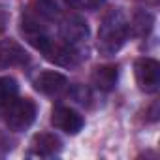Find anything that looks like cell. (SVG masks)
Wrapping results in <instances>:
<instances>
[{"mask_svg": "<svg viewBox=\"0 0 160 160\" xmlns=\"http://www.w3.org/2000/svg\"><path fill=\"white\" fill-rule=\"evenodd\" d=\"M117 79H119V70L113 64L98 66L92 72V83H94V87L100 89V91H104V92H109V91L115 89Z\"/></svg>", "mask_w": 160, "mask_h": 160, "instance_id": "10", "label": "cell"}, {"mask_svg": "<svg viewBox=\"0 0 160 160\" xmlns=\"http://www.w3.org/2000/svg\"><path fill=\"white\" fill-rule=\"evenodd\" d=\"M60 38L62 43L77 51L87 58V40H89V27L81 17H68L60 25Z\"/></svg>", "mask_w": 160, "mask_h": 160, "instance_id": "3", "label": "cell"}, {"mask_svg": "<svg viewBox=\"0 0 160 160\" xmlns=\"http://www.w3.org/2000/svg\"><path fill=\"white\" fill-rule=\"evenodd\" d=\"M6 25H8V12H6V8L0 6V32L6 28Z\"/></svg>", "mask_w": 160, "mask_h": 160, "instance_id": "14", "label": "cell"}, {"mask_svg": "<svg viewBox=\"0 0 160 160\" xmlns=\"http://www.w3.org/2000/svg\"><path fill=\"white\" fill-rule=\"evenodd\" d=\"M64 2L73 8V10H85V12H92V10H98L104 0H64Z\"/></svg>", "mask_w": 160, "mask_h": 160, "instance_id": "13", "label": "cell"}, {"mask_svg": "<svg viewBox=\"0 0 160 160\" xmlns=\"http://www.w3.org/2000/svg\"><path fill=\"white\" fill-rule=\"evenodd\" d=\"M134 73H136L138 87L143 92L152 94L158 91V87H160V64L154 58H149V57L138 58L134 64Z\"/></svg>", "mask_w": 160, "mask_h": 160, "instance_id": "4", "label": "cell"}, {"mask_svg": "<svg viewBox=\"0 0 160 160\" xmlns=\"http://www.w3.org/2000/svg\"><path fill=\"white\" fill-rule=\"evenodd\" d=\"M60 149H62V141H60L55 134L42 132V134H36V136L32 138L28 154H30V156H43V158H49V156L58 154Z\"/></svg>", "mask_w": 160, "mask_h": 160, "instance_id": "9", "label": "cell"}, {"mask_svg": "<svg viewBox=\"0 0 160 160\" xmlns=\"http://www.w3.org/2000/svg\"><path fill=\"white\" fill-rule=\"evenodd\" d=\"M151 27H152V17L149 13H138L134 25H130V32H132V28H136L139 36H145L151 30Z\"/></svg>", "mask_w": 160, "mask_h": 160, "instance_id": "12", "label": "cell"}, {"mask_svg": "<svg viewBox=\"0 0 160 160\" xmlns=\"http://www.w3.org/2000/svg\"><path fill=\"white\" fill-rule=\"evenodd\" d=\"M130 36V23L124 17V13L121 10H111L98 30V51L104 57H113L115 53H119L122 49V45L126 43Z\"/></svg>", "mask_w": 160, "mask_h": 160, "instance_id": "1", "label": "cell"}, {"mask_svg": "<svg viewBox=\"0 0 160 160\" xmlns=\"http://www.w3.org/2000/svg\"><path fill=\"white\" fill-rule=\"evenodd\" d=\"M42 2H43L45 6H53V4H55V0H42Z\"/></svg>", "mask_w": 160, "mask_h": 160, "instance_id": "15", "label": "cell"}, {"mask_svg": "<svg viewBox=\"0 0 160 160\" xmlns=\"http://www.w3.org/2000/svg\"><path fill=\"white\" fill-rule=\"evenodd\" d=\"M21 32L25 36V40L38 51H42L43 55L51 49V45L55 43L53 38L49 36V32L45 30V27L34 19V17H23V23H21Z\"/></svg>", "mask_w": 160, "mask_h": 160, "instance_id": "5", "label": "cell"}, {"mask_svg": "<svg viewBox=\"0 0 160 160\" xmlns=\"http://www.w3.org/2000/svg\"><path fill=\"white\" fill-rule=\"evenodd\" d=\"M36 119V104L30 98H13L6 106L4 121L10 130L23 132L27 130Z\"/></svg>", "mask_w": 160, "mask_h": 160, "instance_id": "2", "label": "cell"}, {"mask_svg": "<svg viewBox=\"0 0 160 160\" xmlns=\"http://www.w3.org/2000/svg\"><path fill=\"white\" fill-rule=\"evenodd\" d=\"M34 87L36 91H40L42 94H47V96H58L62 94L70 85H68V79L55 72V70H45V72H40L34 79Z\"/></svg>", "mask_w": 160, "mask_h": 160, "instance_id": "7", "label": "cell"}, {"mask_svg": "<svg viewBox=\"0 0 160 160\" xmlns=\"http://www.w3.org/2000/svg\"><path fill=\"white\" fill-rule=\"evenodd\" d=\"M28 62V53L21 43L15 40H2L0 42V68L23 66Z\"/></svg>", "mask_w": 160, "mask_h": 160, "instance_id": "8", "label": "cell"}, {"mask_svg": "<svg viewBox=\"0 0 160 160\" xmlns=\"http://www.w3.org/2000/svg\"><path fill=\"white\" fill-rule=\"evenodd\" d=\"M19 85L13 77H0V108L8 106L17 96Z\"/></svg>", "mask_w": 160, "mask_h": 160, "instance_id": "11", "label": "cell"}, {"mask_svg": "<svg viewBox=\"0 0 160 160\" xmlns=\"http://www.w3.org/2000/svg\"><path fill=\"white\" fill-rule=\"evenodd\" d=\"M51 124L57 130H62L64 134H77L85 126V119L79 115L75 109L72 108H64V106H57L51 113Z\"/></svg>", "mask_w": 160, "mask_h": 160, "instance_id": "6", "label": "cell"}]
</instances>
